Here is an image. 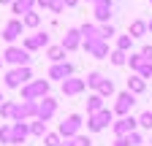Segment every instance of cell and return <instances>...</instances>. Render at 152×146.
<instances>
[{
    "mask_svg": "<svg viewBox=\"0 0 152 146\" xmlns=\"http://www.w3.org/2000/svg\"><path fill=\"white\" fill-rule=\"evenodd\" d=\"M87 87H92V89H98L101 87V81H103V73H98V70H92V73H87Z\"/></svg>",
    "mask_w": 152,
    "mask_h": 146,
    "instance_id": "29",
    "label": "cell"
},
{
    "mask_svg": "<svg viewBox=\"0 0 152 146\" xmlns=\"http://www.w3.org/2000/svg\"><path fill=\"white\" fill-rule=\"evenodd\" d=\"M44 46H49V33H35V35H27V38L22 41V49L30 54V51H38V49H44Z\"/></svg>",
    "mask_w": 152,
    "mask_h": 146,
    "instance_id": "12",
    "label": "cell"
},
{
    "mask_svg": "<svg viewBox=\"0 0 152 146\" xmlns=\"http://www.w3.org/2000/svg\"><path fill=\"white\" fill-rule=\"evenodd\" d=\"M98 35H101V41L109 43V38H114V27L111 25H98Z\"/></svg>",
    "mask_w": 152,
    "mask_h": 146,
    "instance_id": "30",
    "label": "cell"
},
{
    "mask_svg": "<svg viewBox=\"0 0 152 146\" xmlns=\"http://www.w3.org/2000/svg\"><path fill=\"white\" fill-rule=\"evenodd\" d=\"M147 30H149V33H152V19H149V22H147Z\"/></svg>",
    "mask_w": 152,
    "mask_h": 146,
    "instance_id": "46",
    "label": "cell"
},
{
    "mask_svg": "<svg viewBox=\"0 0 152 146\" xmlns=\"http://www.w3.org/2000/svg\"><path fill=\"white\" fill-rule=\"evenodd\" d=\"M60 146H73V138H63V143Z\"/></svg>",
    "mask_w": 152,
    "mask_h": 146,
    "instance_id": "42",
    "label": "cell"
},
{
    "mask_svg": "<svg viewBox=\"0 0 152 146\" xmlns=\"http://www.w3.org/2000/svg\"><path fill=\"white\" fill-rule=\"evenodd\" d=\"M33 8H35V0H14L11 3V14H16V19L19 16L25 19L27 14H33Z\"/></svg>",
    "mask_w": 152,
    "mask_h": 146,
    "instance_id": "19",
    "label": "cell"
},
{
    "mask_svg": "<svg viewBox=\"0 0 152 146\" xmlns=\"http://www.w3.org/2000/svg\"><path fill=\"white\" fill-rule=\"evenodd\" d=\"M0 143H11V124H0Z\"/></svg>",
    "mask_w": 152,
    "mask_h": 146,
    "instance_id": "35",
    "label": "cell"
},
{
    "mask_svg": "<svg viewBox=\"0 0 152 146\" xmlns=\"http://www.w3.org/2000/svg\"><path fill=\"white\" fill-rule=\"evenodd\" d=\"M111 11H114V3H111V0H92V14H95V22L109 25Z\"/></svg>",
    "mask_w": 152,
    "mask_h": 146,
    "instance_id": "10",
    "label": "cell"
},
{
    "mask_svg": "<svg viewBox=\"0 0 152 146\" xmlns=\"http://www.w3.org/2000/svg\"><path fill=\"white\" fill-rule=\"evenodd\" d=\"M90 3H92V0H90Z\"/></svg>",
    "mask_w": 152,
    "mask_h": 146,
    "instance_id": "48",
    "label": "cell"
},
{
    "mask_svg": "<svg viewBox=\"0 0 152 146\" xmlns=\"http://www.w3.org/2000/svg\"><path fill=\"white\" fill-rule=\"evenodd\" d=\"M109 60H111V65H117V68H120V65H128V54H125V51H117V49H114V51L109 54Z\"/></svg>",
    "mask_w": 152,
    "mask_h": 146,
    "instance_id": "28",
    "label": "cell"
},
{
    "mask_svg": "<svg viewBox=\"0 0 152 146\" xmlns=\"http://www.w3.org/2000/svg\"><path fill=\"white\" fill-rule=\"evenodd\" d=\"M128 65L139 79H152V62H147L141 54H128Z\"/></svg>",
    "mask_w": 152,
    "mask_h": 146,
    "instance_id": "8",
    "label": "cell"
},
{
    "mask_svg": "<svg viewBox=\"0 0 152 146\" xmlns=\"http://www.w3.org/2000/svg\"><path fill=\"white\" fill-rule=\"evenodd\" d=\"M109 124H114V111H111V108H103V111L87 116V130L90 133H101V130H106Z\"/></svg>",
    "mask_w": 152,
    "mask_h": 146,
    "instance_id": "2",
    "label": "cell"
},
{
    "mask_svg": "<svg viewBox=\"0 0 152 146\" xmlns=\"http://www.w3.org/2000/svg\"><path fill=\"white\" fill-rule=\"evenodd\" d=\"M149 3H152V0H149Z\"/></svg>",
    "mask_w": 152,
    "mask_h": 146,
    "instance_id": "49",
    "label": "cell"
},
{
    "mask_svg": "<svg viewBox=\"0 0 152 146\" xmlns=\"http://www.w3.org/2000/svg\"><path fill=\"white\" fill-rule=\"evenodd\" d=\"M76 3H79V0H65V8H73Z\"/></svg>",
    "mask_w": 152,
    "mask_h": 146,
    "instance_id": "43",
    "label": "cell"
},
{
    "mask_svg": "<svg viewBox=\"0 0 152 146\" xmlns=\"http://www.w3.org/2000/svg\"><path fill=\"white\" fill-rule=\"evenodd\" d=\"M54 114H57V100H54L52 95H46V98H41V100H38V116H35V119L49 122Z\"/></svg>",
    "mask_w": 152,
    "mask_h": 146,
    "instance_id": "13",
    "label": "cell"
},
{
    "mask_svg": "<svg viewBox=\"0 0 152 146\" xmlns=\"http://www.w3.org/2000/svg\"><path fill=\"white\" fill-rule=\"evenodd\" d=\"M82 49L87 51V54H92L95 60H106L109 57V43L106 41H101V38H95V41H82Z\"/></svg>",
    "mask_w": 152,
    "mask_h": 146,
    "instance_id": "9",
    "label": "cell"
},
{
    "mask_svg": "<svg viewBox=\"0 0 152 146\" xmlns=\"http://www.w3.org/2000/svg\"><path fill=\"white\" fill-rule=\"evenodd\" d=\"M30 81H33V70L30 68H11L6 73V87L8 89H22Z\"/></svg>",
    "mask_w": 152,
    "mask_h": 146,
    "instance_id": "1",
    "label": "cell"
},
{
    "mask_svg": "<svg viewBox=\"0 0 152 146\" xmlns=\"http://www.w3.org/2000/svg\"><path fill=\"white\" fill-rule=\"evenodd\" d=\"M82 116L79 114H71V116H65L63 122H60V127H57V135L60 138H76L79 135V130H82Z\"/></svg>",
    "mask_w": 152,
    "mask_h": 146,
    "instance_id": "5",
    "label": "cell"
},
{
    "mask_svg": "<svg viewBox=\"0 0 152 146\" xmlns=\"http://www.w3.org/2000/svg\"><path fill=\"white\" fill-rule=\"evenodd\" d=\"M125 138H128V143H130V146H141V143H144L139 130H136V133H130V135H125Z\"/></svg>",
    "mask_w": 152,
    "mask_h": 146,
    "instance_id": "36",
    "label": "cell"
},
{
    "mask_svg": "<svg viewBox=\"0 0 152 146\" xmlns=\"http://www.w3.org/2000/svg\"><path fill=\"white\" fill-rule=\"evenodd\" d=\"M130 46H133V38L130 35H117V51H130Z\"/></svg>",
    "mask_w": 152,
    "mask_h": 146,
    "instance_id": "27",
    "label": "cell"
},
{
    "mask_svg": "<svg viewBox=\"0 0 152 146\" xmlns=\"http://www.w3.org/2000/svg\"><path fill=\"white\" fill-rule=\"evenodd\" d=\"M139 54H141L147 62H152V46H141V51H139Z\"/></svg>",
    "mask_w": 152,
    "mask_h": 146,
    "instance_id": "39",
    "label": "cell"
},
{
    "mask_svg": "<svg viewBox=\"0 0 152 146\" xmlns=\"http://www.w3.org/2000/svg\"><path fill=\"white\" fill-rule=\"evenodd\" d=\"M30 135H38V138H44V135H46V122H41V119L30 122Z\"/></svg>",
    "mask_w": 152,
    "mask_h": 146,
    "instance_id": "26",
    "label": "cell"
},
{
    "mask_svg": "<svg viewBox=\"0 0 152 146\" xmlns=\"http://www.w3.org/2000/svg\"><path fill=\"white\" fill-rule=\"evenodd\" d=\"M38 116V100H22L14 108V122H27Z\"/></svg>",
    "mask_w": 152,
    "mask_h": 146,
    "instance_id": "7",
    "label": "cell"
},
{
    "mask_svg": "<svg viewBox=\"0 0 152 146\" xmlns=\"http://www.w3.org/2000/svg\"><path fill=\"white\" fill-rule=\"evenodd\" d=\"M84 89H87V81H84V79H76V76H71V79H65V81H63V95H65V98L82 95Z\"/></svg>",
    "mask_w": 152,
    "mask_h": 146,
    "instance_id": "16",
    "label": "cell"
},
{
    "mask_svg": "<svg viewBox=\"0 0 152 146\" xmlns=\"http://www.w3.org/2000/svg\"><path fill=\"white\" fill-rule=\"evenodd\" d=\"M49 95V81L46 79H35L22 87V100H41Z\"/></svg>",
    "mask_w": 152,
    "mask_h": 146,
    "instance_id": "4",
    "label": "cell"
},
{
    "mask_svg": "<svg viewBox=\"0 0 152 146\" xmlns=\"http://www.w3.org/2000/svg\"><path fill=\"white\" fill-rule=\"evenodd\" d=\"M35 6H41V8H52V0H35Z\"/></svg>",
    "mask_w": 152,
    "mask_h": 146,
    "instance_id": "41",
    "label": "cell"
},
{
    "mask_svg": "<svg viewBox=\"0 0 152 146\" xmlns=\"http://www.w3.org/2000/svg\"><path fill=\"white\" fill-rule=\"evenodd\" d=\"M8 3H14V0H0V6H8Z\"/></svg>",
    "mask_w": 152,
    "mask_h": 146,
    "instance_id": "44",
    "label": "cell"
},
{
    "mask_svg": "<svg viewBox=\"0 0 152 146\" xmlns=\"http://www.w3.org/2000/svg\"><path fill=\"white\" fill-rule=\"evenodd\" d=\"M136 127H139V119H133V116H120L117 122L111 124V130H114V138H122V135L136 133Z\"/></svg>",
    "mask_w": 152,
    "mask_h": 146,
    "instance_id": "11",
    "label": "cell"
},
{
    "mask_svg": "<svg viewBox=\"0 0 152 146\" xmlns=\"http://www.w3.org/2000/svg\"><path fill=\"white\" fill-rule=\"evenodd\" d=\"M22 25H25V27H38V25H41V14H35V11L27 14L25 19H22Z\"/></svg>",
    "mask_w": 152,
    "mask_h": 146,
    "instance_id": "31",
    "label": "cell"
},
{
    "mask_svg": "<svg viewBox=\"0 0 152 146\" xmlns=\"http://www.w3.org/2000/svg\"><path fill=\"white\" fill-rule=\"evenodd\" d=\"M3 103H6V95H3V92H0V106H3Z\"/></svg>",
    "mask_w": 152,
    "mask_h": 146,
    "instance_id": "45",
    "label": "cell"
},
{
    "mask_svg": "<svg viewBox=\"0 0 152 146\" xmlns=\"http://www.w3.org/2000/svg\"><path fill=\"white\" fill-rule=\"evenodd\" d=\"M22 33H25V25H22V19H11V22L3 27V41L14 46V41H16V38H22Z\"/></svg>",
    "mask_w": 152,
    "mask_h": 146,
    "instance_id": "14",
    "label": "cell"
},
{
    "mask_svg": "<svg viewBox=\"0 0 152 146\" xmlns=\"http://www.w3.org/2000/svg\"><path fill=\"white\" fill-rule=\"evenodd\" d=\"M147 33V22H141V19H136V22H130V27H128V35L133 41L136 38H141V35Z\"/></svg>",
    "mask_w": 152,
    "mask_h": 146,
    "instance_id": "23",
    "label": "cell"
},
{
    "mask_svg": "<svg viewBox=\"0 0 152 146\" xmlns=\"http://www.w3.org/2000/svg\"><path fill=\"white\" fill-rule=\"evenodd\" d=\"M114 146H130V143H128V138L122 135V138H114Z\"/></svg>",
    "mask_w": 152,
    "mask_h": 146,
    "instance_id": "40",
    "label": "cell"
},
{
    "mask_svg": "<svg viewBox=\"0 0 152 146\" xmlns=\"http://www.w3.org/2000/svg\"><path fill=\"white\" fill-rule=\"evenodd\" d=\"M73 65L71 62H57V65H52L49 68V79H57V81H65V79H71L73 76Z\"/></svg>",
    "mask_w": 152,
    "mask_h": 146,
    "instance_id": "17",
    "label": "cell"
},
{
    "mask_svg": "<svg viewBox=\"0 0 152 146\" xmlns=\"http://www.w3.org/2000/svg\"><path fill=\"white\" fill-rule=\"evenodd\" d=\"M136 106V95H130L128 89L125 92H120L117 98H114V116H130V108Z\"/></svg>",
    "mask_w": 152,
    "mask_h": 146,
    "instance_id": "6",
    "label": "cell"
},
{
    "mask_svg": "<svg viewBox=\"0 0 152 146\" xmlns=\"http://www.w3.org/2000/svg\"><path fill=\"white\" fill-rule=\"evenodd\" d=\"M79 35H82V41H95V38H101V35H98V25H82L79 27Z\"/></svg>",
    "mask_w": 152,
    "mask_h": 146,
    "instance_id": "22",
    "label": "cell"
},
{
    "mask_svg": "<svg viewBox=\"0 0 152 146\" xmlns=\"http://www.w3.org/2000/svg\"><path fill=\"white\" fill-rule=\"evenodd\" d=\"M65 54H68V51H65L63 46H52V49L46 51V57L52 60V65H57V62H65Z\"/></svg>",
    "mask_w": 152,
    "mask_h": 146,
    "instance_id": "25",
    "label": "cell"
},
{
    "mask_svg": "<svg viewBox=\"0 0 152 146\" xmlns=\"http://www.w3.org/2000/svg\"><path fill=\"white\" fill-rule=\"evenodd\" d=\"M14 108H16V103L6 100L3 106H0V116H6V119H14Z\"/></svg>",
    "mask_w": 152,
    "mask_h": 146,
    "instance_id": "32",
    "label": "cell"
},
{
    "mask_svg": "<svg viewBox=\"0 0 152 146\" xmlns=\"http://www.w3.org/2000/svg\"><path fill=\"white\" fill-rule=\"evenodd\" d=\"M144 89H147V81L139 79V76H130L128 79V92L130 95H144Z\"/></svg>",
    "mask_w": 152,
    "mask_h": 146,
    "instance_id": "21",
    "label": "cell"
},
{
    "mask_svg": "<svg viewBox=\"0 0 152 146\" xmlns=\"http://www.w3.org/2000/svg\"><path fill=\"white\" fill-rule=\"evenodd\" d=\"M139 127H144V130H152V111H144L139 116Z\"/></svg>",
    "mask_w": 152,
    "mask_h": 146,
    "instance_id": "34",
    "label": "cell"
},
{
    "mask_svg": "<svg viewBox=\"0 0 152 146\" xmlns=\"http://www.w3.org/2000/svg\"><path fill=\"white\" fill-rule=\"evenodd\" d=\"M27 135H30V122H11V143L14 146H22Z\"/></svg>",
    "mask_w": 152,
    "mask_h": 146,
    "instance_id": "15",
    "label": "cell"
},
{
    "mask_svg": "<svg viewBox=\"0 0 152 146\" xmlns=\"http://www.w3.org/2000/svg\"><path fill=\"white\" fill-rule=\"evenodd\" d=\"M52 11L54 14H63L65 11V0H52Z\"/></svg>",
    "mask_w": 152,
    "mask_h": 146,
    "instance_id": "38",
    "label": "cell"
},
{
    "mask_svg": "<svg viewBox=\"0 0 152 146\" xmlns=\"http://www.w3.org/2000/svg\"><path fill=\"white\" fill-rule=\"evenodd\" d=\"M0 68H3V57H0Z\"/></svg>",
    "mask_w": 152,
    "mask_h": 146,
    "instance_id": "47",
    "label": "cell"
},
{
    "mask_svg": "<svg viewBox=\"0 0 152 146\" xmlns=\"http://www.w3.org/2000/svg\"><path fill=\"white\" fill-rule=\"evenodd\" d=\"M0 57H3V62H8V65H14V68H30V54H27L22 46H8Z\"/></svg>",
    "mask_w": 152,
    "mask_h": 146,
    "instance_id": "3",
    "label": "cell"
},
{
    "mask_svg": "<svg viewBox=\"0 0 152 146\" xmlns=\"http://www.w3.org/2000/svg\"><path fill=\"white\" fill-rule=\"evenodd\" d=\"M60 143H63V138L57 133H46L44 135V146H60Z\"/></svg>",
    "mask_w": 152,
    "mask_h": 146,
    "instance_id": "33",
    "label": "cell"
},
{
    "mask_svg": "<svg viewBox=\"0 0 152 146\" xmlns=\"http://www.w3.org/2000/svg\"><path fill=\"white\" fill-rule=\"evenodd\" d=\"M103 108H106V106H103V98H101L98 92L87 98V116H90V114H98V111H103Z\"/></svg>",
    "mask_w": 152,
    "mask_h": 146,
    "instance_id": "20",
    "label": "cell"
},
{
    "mask_svg": "<svg viewBox=\"0 0 152 146\" xmlns=\"http://www.w3.org/2000/svg\"><path fill=\"white\" fill-rule=\"evenodd\" d=\"M114 92H117L114 81H111V79H103V81H101V87H98V95L106 100V98H114Z\"/></svg>",
    "mask_w": 152,
    "mask_h": 146,
    "instance_id": "24",
    "label": "cell"
},
{
    "mask_svg": "<svg viewBox=\"0 0 152 146\" xmlns=\"http://www.w3.org/2000/svg\"><path fill=\"white\" fill-rule=\"evenodd\" d=\"M73 146H92V141H90L87 135H76V138H73Z\"/></svg>",
    "mask_w": 152,
    "mask_h": 146,
    "instance_id": "37",
    "label": "cell"
},
{
    "mask_svg": "<svg viewBox=\"0 0 152 146\" xmlns=\"http://www.w3.org/2000/svg\"><path fill=\"white\" fill-rule=\"evenodd\" d=\"M65 51H76L82 46V35H79V27H71V30H65V38H63V43H60Z\"/></svg>",
    "mask_w": 152,
    "mask_h": 146,
    "instance_id": "18",
    "label": "cell"
}]
</instances>
